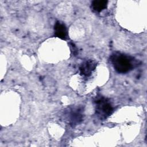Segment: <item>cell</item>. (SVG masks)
<instances>
[{"label": "cell", "instance_id": "6da1fadb", "mask_svg": "<svg viewBox=\"0 0 147 147\" xmlns=\"http://www.w3.org/2000/svg\"><path fill=\"white\" fill-rule=\"evenodd\" d=\"M110 61L114 69L119 74H126L138 64L137 60L127 55L116 52L110 56Z\"/></svg>", "mask_w": 147, "mask_h": 147}, {"label": "cell", "instance_id": "5b68a950", "mask_svg": "<svg viewBox=\"0 0 147 147\" xmlns=\"http://www.w3.org/2000/svg\"><path fill=\"white\" fill-rule=\"evenodd\" d=\"M54 33L56 37L65 40L67 38L68 33L65 24L60 21H57L54 26Z\"/></svg>", "mask_w": 147, "mask_h": 147}, {"label": "cell", "instance_id": "277c9868", "mask_svg": "<svg viewBox=\"0 0 147 147\" xmlns=\"http://www.w3.org/2000/svg\"><path fill=\"white\" fill-rule=\"evenodd\" d=\"M97 62L94 60L88 59L84 61L79 67L80 74L84 76H89L95 69Z\"/></svg>", "mask_w": 147, "mask_h": 147}, {"label": "cell", "instance_id": "8992f818", "mask_svg": "<svg viewBox=\"0 0 147 147\" xmlns=\"http://www.w3.org/2000/svg\"><path fill=\"white\" fill-rule=\"evenodd\" d=\"M108 1L105 0H95L91 3V7L95 12L99 13L107 8Z\"/></svg>", "mask_w": 147, "mask_h": 147}, {"label": "cell", "instance_id": "3957f363", "mask_svg": "<svg viewBox=\"0 0 147 147\" xmlns=\"http://www.w3.org/2000/svg\"><path fill=\"white\" fill-rule=\"evenodd\" d=\"M95 114L100 120L106 119L113 112V107L110 101L103 96L95 100Z\"/></svg>", "mask_w": 147, "mask_h": 147}, {"label": "cell", "instance_id": "7a4b0ae2", "mask_svg": "<svg viewBox=\"0 0 147 147\" xmlns=\"http://www.w3.org/2000/svg\"><path fill=\"white\" fill-rule=\"evenodd\" d=\"M64 120L71 126L74 127L80 123L84 118V109L80 106L68 107L64 113Z\"/></svg>", "mask_w": 147, "mask_h": 147}]
</instances>
